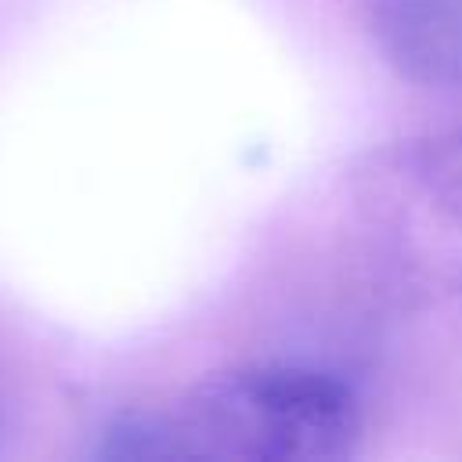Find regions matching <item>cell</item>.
I'll use <instances>...</instances> for the list:
<instances>
[{"mask_svg":"<svg viewBox=\"0 0 462 462\" xmlns=\"http://www.w3.org/2000/svg\"><path fill=\"white\" fill-rule=\"evenodd\" d=\"M4 433H7V404H4V393H0V444H4Z\"/></svg>","mask_w":462,"mask_h":462,"instance_id":"obj_3","label":"cell"},{"mask_svg":"<svg viewBox=\"0 0 462 462\" xmlns=\"http://www.w3.org/2000/svg\"><path fill=\"white\" fill-rule=\"evenodd\" d=\"M354 390L307 365H245L195 383L173 408H134L94 433L108 462H343L361 448Z\"/></svg>","mask_w":462,"mask_h":462,"instance_id":"obj_1","label":"cell"},{"mask_svg":"<svg viewBox=\"0 0 462 462\" xmlns=\"http://www.w3.org/2000/svg\"><path fill=\"white\" fill-rule=\"evenodd\" d=\"M372 29L401 76L462 90V0H375Z\"/></svg>","mask_w":462,"mask_h":462,"instance_id":"obj_2","label":"cell"}]
</instances>
